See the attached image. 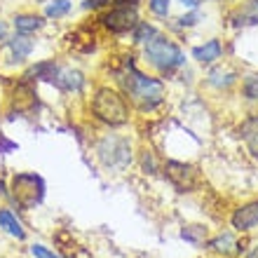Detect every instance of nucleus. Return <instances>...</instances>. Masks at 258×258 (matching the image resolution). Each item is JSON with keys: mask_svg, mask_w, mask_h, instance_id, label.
<instances>
[{"mask_svg": "<svg viewBox=\"0 0 258 258\" xmlns=\"http://www.w3.org/2000/svg\"><path fill=\"white\" fill-rule=\"evenodd\" d=\"M120 85L124 89L127 101L134 103L136 108L143 110V113L155 110L164 101V96H167L164 82L160 78H153V75L136 71L132 61H124V71L120 73Z\"/></svg>", "mask_w": 258, "mask_h": 258, "instance_id": "1", "label": "nucleus"}, {"mask_svg": "<svg viewBox=\"0 0 258 258\" xmlns=\"http://www.w3.org/2000/svg\"><path fill=\"white\" fill-rule=\"evenodd\" d=\"M143 56H146V61L155 68L157 73H162V75L174 73L176 68H181L185 63L183 49L178 47L174 40H169V38H164L160 33L150 42L143 45Z\"/></svg>", "mask_w": 258, "mask_h": 258, "instance_id": "2", "label": "nucleus"}, {"mask_svg": "<svg viewBox=\"0 0 258 258\" xmlns=\"http://www.w3.org/2000/svg\"><path fill=\"white\" fill-rule=\"evenodd\" d=\"M92 113L96 120H101L110 127H120L129 120V101L117 89L101 87L96 89L94 99H92Z\"/></svg>", "mask_w": 258, "mask_h": 258, "instance_id": "3", "label": "nucleus"}, {"mask_svg": "<svg viewBox=\"0 0 258 258\" xmlns=\"http://www.w3.org/2000/svg\"><path fill=\"white\" fill-rule=\"evenodd\" d=\"M101 24L115 35L134 31L139 24V0H110V12L101 17Z\"/></svg>", "mask_w": 258, "mask_h": 258, "instance_id": "4", "label": "nucleus"}, {"mask_svg": "<svg viewBox=\"0 0 258 258\" xmlns=\"http://www.w3.org/2000/svg\"><path fill=\"white\" fill-rule=\"evenodd\" d=\"M12 197L21 209H33L45 197V181L38 174H17L12 178Z\"/></svg>", "mask_w": 258, "mask_h": 258, "instance_id": "5", "label": "nucleus"}, {"mask_svg": "<svg viewBox=\"0 0 258 258\" xmlns=\"http://www.w3.org/2000/svg\"><path fill=\"white\" fill-rule=\"evenodd\" d=\"M99 157L103 164L108 167H124L129 162V141L127 139H117V136H106L99 143Z\"/></svg>", "mask_w": 258, "mask_h": 258, "instance_id": "6", "label": "nucleus"}, {"mask_svg": "<svg viewBox=\"0 0 258 258\" xmlns=\"http://www.w3.org/2000/svg\"><path fill=\"white\" fill-rule=\"evenodd\" d=\"M164 171H167V178H169L171 183L176 185L181 192L192 190V185H195V169H192L190 164L174 162V160H169V162H167V167H164Z\"/></svg>", "mask_w": 258, "mask_h": 258, "instance_id": "7", "label": "nucleus"}, {"mask_svg": "<svg viewBox=\"0 0 258 258\" xmlns=\"http://www.w3.org/2000/svg\"><path fill=\"white\" fill-rule=\"evenodd\" d=\"M221 56H223V45H221L218 38H211V40H207L204 45H197V47L192 49V59H195L197 63H202V66L216 63Z\"/></svg>", "mask_w": 258, "mask_h": 258, "instance_id": "8", "label": "nucleus"}, {"mask_svg": "<svg viewBox=\"0 0 258 258\" xmlns=\"http://www.w3.org/2000/svg\"><path fill=\"white\" fill-rule=\"evenodd\" d=\"M232 225L242 232L256 228L258 225V200L256 202L244 204V207H239V209L232 214Z\"/></svg>", "mask_w": 258, "mask_h": 258, "instance_id": "9", "label": "nucleus"}, {"mask_svg": "<svg viewBox=\"0 0 258 258\" xmlns=\"http://www.w3.org/2000/svg\"><path fill=\"white\" fill-rule=\"evenodd\" d=\"M52 82L63 92H80L82 85H85V75L75 68H59Z\"/></svg>", "mask_w": 258, "mask_h": 258, "instance_id": "10", "label": "nucleus"}, {"mask_svg": "<svg viewBox=\"0 0 258 258\" xmlns=\"http://www.w3.org/2000/svg\"><path fill=\"white\" fill-rule=\"evenodd\" d=\"M239 136L244 139L249 153L253 157H258V115L246 117L244 122H242V127H239Z\"/></svg>", "mask_w": 258, "mask_h": 258, "instance_id": "11", "label": "nucleus"}, {"mask_svg": "<svg viewBox=\"0 0 258 258\" xmlns=\"http://www.w3.org/2000/svg\"><path fill=\"white\" fill-rule=\"evenodd\" d=\"M235 80H237V73L230 71V68H223V66L211 68L209 75H207V82H209L211 87H216V89H228Z\"/></svg>", "mask_w": 258, "mask_h": 258, "instance_id": "12", "label": "nucleus"}, {"mask_svg": "<svg viewBox=\"0 0 258 258\" xmlns=\"http://www.w3.org/2000/svg\"><path fill=\"white\" fill-rule=\"evenodd\" d=\"M10 45V52H12V56L17 59V61H24V59H28V54L33 52V47H35V42L28 38V35H24V33H17L12 38V40L7 42Z\"/></svg>", "mask_w": 258, "mask_h": 258, "instance_id": "13", "label": "nucleus"}, {"mask_svg": "<svg viewBox=\"0 0 258 258\" xmlns=\"http://www.w3.org/2000/svg\"><path fill=\"white\" fill-rule=\"evenodd\" d=\"M42 17L38 14H17L14 17V28H17V33H24V35H31L35 31H40L42 28Z\"/></svg>", "mask_w": 258, "mask_h": 258, "instance_id": "14", "label": "nucleus"}, {"mask_svg": "<svg viewBox=\"0 0 258 258\" xmlns=\"http://www.w3.org/2000/svg\"><path fill=\"white\" fill-rule=\"evenodd\" d=\"M258 24V0H249L235 14V26H256Z\"/></svg>", "mask_w": 258, "mask_h": 258, "instance_id": "15", "label": "nucleus"}, {"mask_svg": "<svg viewBox=\"0 0 258 258\" xmlns=\"http://www.w3.org/2000/svg\"><path fill=\"white\" fill-rule=\"evenodd\" d=\"M56 71H59V66H56L54 61H40L26 73V82H33V80H49L52 82Z\"/></svg>", "mask_w": 258, "mask_h": 258, "instance_id": "16", "label": "nucleus"}, {"mask_svg": "<svg viewBox=\"0 0 258 258\" xmlns=\"http://www.w3.org/2000/svg\"><path fill=\"white\" fill-rule=\"evenodd\" d=\"M0 228H3L7 235H12V237H17V239L26 237V232H24L21 223L14 218L12 211H7V209H0Z\"/></svg>", "mask_w": 258, "mask_h": 258, "instance_id": "17", "label": "nucleus"}, {"mask_svg": "<svg viewBox=\"0 0 258 258\" xmlns=\"http://www.w3.org/2000/svg\"><path fill=\"white\" fill-rule=\"evenodd\" d=\"M211 249L216 253H221V256H235V253L239 251L237 249V242H235V237H232L230 232H223V235H218L214 242H211Z\"/></svg>", "mask_w": 258, "mask_h": 258, "instance_id": "18", "label": "nucleus"}, {"mask_svg": "<svg viewBox=\"0 0 258 258\" xmlns=\"http://www.w3.org/2000/svg\"><path fill=\"white\" fill-rule=\"evenodd\" d=\"M155 35H157V28L153 26V24H148V21H139L134 26V42L136 45H146V42H150Z\"/></svg>", "mask_w": 258, "mask_h": 258, "instance_id": "19", "label": "nucleus"}, {"mask_svg": "<svg viewBox=\"0 0 258 258\" xmlns=\"http://www.w3.org/2000/svg\"><path fill=\"white\" fill-rule=\"evenodd\" d=\"M68 12H71V0H47L45 17H49V19H61Z\"/></svg>", "mask_w": 258, "mask_h": 258, "instance_id": "20", "label": "nucleus"}, {"mask_svg": "<svg viewBox=\"0 0 258 258\" xmlns=\"http://www.w3.org/2000/svg\"><path fill=\"white\" fill-rule=\"evenodd\" d=\"M181 237L185 242H190V244H202L204 237H207V230H204L202 225H188V228H183Z\"/></svg>", "mask_w": 258, "mask_h": 258, "instance_id": "21", "label": "nucleus"}, {"mask_svg": "<svg viewBox=\"0 0 258 258\" xmlns=\"http://www.w3.org/2000/svg\"><path fill=\"white\" fill-rule=\"evenodd\" d=\"M148 10L155 17L164 19V17H169V10H171V0H148Z\"/></svg>", "mask_w": 258, "mask_h": 258, "instance_id": "22", "label": "nucleus"}, {"mask_svg": "<svg viewBox=\"0 0 258 258\" xmlns=\"http://www.w3.org/2000/svg\"><path fill=\"white\" fill-rule=\"evenodd\" d=\"M242 92H244L246 99H251V101H258V73L249 75L242 85Z\"/></svg>", "mask_w": 258, "mask_h": 258, "instance_id": "23", "label": "nucleus"}, {"mask_svg": "<svg viewBox=\"0 0 258 258\" xmlns=\"http://www.w3.org/2000/svg\"><path fill=\"white\" fill-rule=\"evenodd\" d=\"M202 19V14H200V10H190L188 14H183V17H178V26L181 28H190V26H195L197 21Z\"/></svg>", "mask_w": 258, "mask_h": 258, "instance_id": "24", "label": "nucleus"}, {"mask_svg": "<svg viewBox=\"0 0 258 258\" xmlns=\"http://www.w3.org/2000/svg\"><path fill=\"white\" fill-rule=\"evenodd\" d=\"M31 253H33L35 258H61V256H56L54 251H49L47 246H42V244H33L31 246Z\"/></svg>", "mask_w": 258, "mask_h": 258, "instance_id": "25", "label": "nucleus"}, {"mask_svg": "<svg viewBox=\"0 0 258 258\" xmlns=\"http://www.w3.org/2000/svg\"><path fill=\"white\" fill-rule=\"evenodd\" d=\"M106 5H110V0H85L82 3V10H92V12H96V10H103Z\"/></svg>", "mask_w": 258, "mask_h": 258, "instance_id": "26", "label": "nucleus"}, {"mask_svg": "<svg viewBox=\"0 0 258 258\" xmlns=\"http://www.w3.org/2000/svg\"><path fill=\"white\" fill-rule=\"evenodd\" d=\"M181 5L188 7V10H197V7H200V0H181Z\"/></svg>", "mask_w": 258, "mask_h": 258, "instance_id": "27", "label": "nucleus"}, {"mask_svg": "<svg viewBox=\"0 0 258 258\" xmlns=\"http://www.w3.org/2000/svg\"><path fill=\"white\" fill-rule=\"evenodd\" d=\"M5 38H7V24L5 21H0V42L5 40Z\"/></svg>", "mask_w": 258, "mask_h": 258, "instance_id": "28", "label": "nucleus"}, {"mask_svg": "<svg viewBox=\"0 0 258 258\" xmlns=\"http://www.w3.org/2000/svg\"><path fill=\"white\" fill-rule=\"evenodd\" d=\"M249 258H258V246H256V249H253L251 253H249Z\"/></svg>", "mask_w": 258, "mask_h": 258, "instance_id": "29", "label": "nucleus"}, {"mask_svg": "<svg viewBox=\"0 0 258 258\" xmlns=\"http://www.w3.org/2000/svg\"><path fill=\"white\" fill-rule=\"evenodd\" d=\"M200 3H204V0H200Z\"/></svg>", "mask_w": 258, "mask_h": 258, "instance_id": "30", "label": "nucleus"}]
</instances>
